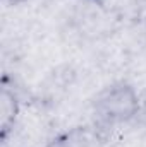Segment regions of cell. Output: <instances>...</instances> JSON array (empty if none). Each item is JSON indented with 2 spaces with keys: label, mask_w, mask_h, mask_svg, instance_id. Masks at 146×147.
<instances>
[{
  "label": "cell",
  "mask_w": 146,
  "mask_h": 147,
  "mask_svg": "<svg viewBox=\"0 0 146 147\" xmlns=\"http://www.w3.org/2000/svg\"><path fill=\"white\" fill-rule=\"evenodd\" d=\"M138 111V96L127 84L105 89L95 101V125L107 130L110 127L131 120Z\"/></svg>",
  "instance_id": "cell-1"
},
{
  "label": "cell",
  "mask_w": 146,
  "mask_h": 147,
  "mask_svg": "<svg viewBox=\"0 0 146 147\" xmlns=\"http://www.w3.org/2000/svg\"><path fill=\"white\" fill-rule=\"evenodd\" d=\"M105 130L100 127H76L55 137L48 147H105Z\"/></svg>",
  "instance_id": "cell-2"
},
{
  "label": "cell",
  "mask_w": 146,
  "mask_h": 147,
  "mask_svg": "<svg viewBox=\"0 0 146 147\" xmlns=\"http://www.w3.org/2000/svg\"><path fill=\"white\" fill-rule=\"evenodd\" d=\"M91 2H102V0H91Z\"/></svg>",
  "instance_id": "cell-3"
}]
</instances>
